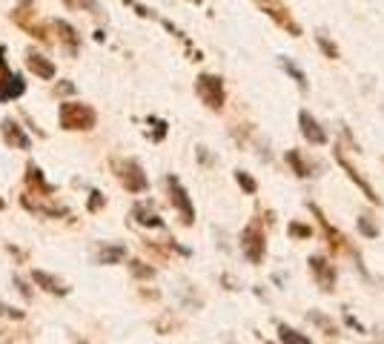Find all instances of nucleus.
I'll return each instance as SVG.
<instances>
[{"mask_svg": "<svg viewBox=\"0 0 384 344\" xmlns=\"http://www.w3.org/2000/svg\"><path fill=\"white\" fill-rule=\"evenodd\" d=\"M112 169H115V176H118V181L123 184V190H126V192L141 195V192H147V190H149V178H147L144 166H141L135 158L112 161Z\"/></svg>", "mask_w": 384, "mask_h": 344, "instance_id": "nucleus-2", "label": "nucleus"}, {"mask_svg": "<svg viewBox=\"0 0 384 344\" xmlns=\"http://www.w3.org/2000/svg\"><path fill=\"white\" fill-rule=\"evenodd\" d=\"M190 4H195V6H201V4H204V0H190Z\"/></svg>", "mask_w": 384, "mask_h": 344, "instance_id": "nucleus-37", "label": "nucleus"}, {"mask_svg": "<svg viewBox=\"0 0 384 344\" xmlns=\"http://www.w3.org/2000/svg\"><path fill=\"white\" fill-rule=\"evenodd\" d=\"M44 201H35V195L32 192H26V195H20V204L29 209V212H35V215H47V219H72V212H69V207H63V204H52L49 198L52 195H40Z\"/></svg>", "mask_w": 384, "mask_h": 344, "instance_id": "nucleus-8", "label": "nucleus"}, {"mask_svg": "<svg viewBox=\"0 0 384 344\" xmlns=\"http://www.w3.org/2000/svg\"><path fill=\"white\" fill-rule=\"evenodd\" d=\"M287 233H290V238H310V235H313V230H310L307 224H298V221H292V224L287 227Z\"/></svg>", "mask_w": 384, "mask_h": 344, "instance_id": "nucleus-30", "label": "nucleus"}, {"mask_svg": "<svg viewBox=\"0 0 384 344\" xmlns=\"http://www.w3.org/2000/svg\"><path fill=\"white\" fill-rule=\"evenodd\" d=\"M333 155H335L338 166L347 172V178H350V181H353V184H356V187L361 190V195H364V198H367L370 204H376V207H378V204H381V198H378V195H376V190H373V187H370V184L364 181V176H361V172H359V169H356V166H353V164H350V161H347L345 155H341V149H335Z\"/></svg>", "mask_w": 384, "mask_h": 344, "instance_id": "nucleus-9", "label": "nucleus"}, {"mask_svg": "<svg viewBox=\"0 0 384 344\" xmlns=\"http://www.w3.org/2000/svg\"><path fill=\"white\" fill-rule=\"evenodd\" d=\"M104 204H106V198H104V192H98V190H92V192H89V204H87V207H89L92 212H98V209H104Z\"/></svg>", "mask_w": 384, "mask_h": 344, "instance_id": "nucleus-32", "label": "nucleus"}, {"mask_svg": "<svg viewBox=\"0 0 384 344\" xmlns=\"http://www.w3.org/2000/svg\"><path fill=\"white\" fill-rule=\"evenodd\" d=\"M284 161L292 166V172H295L298 178H307V176H310V169H307V164L302 161V152H298V149H290V152L284 155Z\"/></svg>", "mask_w": 384, "mask_h": 344, "instance_id": "nucleus-24", "label": "nucleus"}, {"mask_svg": "<svg viewBox=\"0 0 384 344\" xmlns=\"http://www.w3.org/2000/svg\"><path fill=\"white\" fill-rule=\"evenodd\" d=\"M52 29L58 32V37H61L63 47H66L72 55H78V49H80V35H78V29H75L72 23L61 20V18H55V20H52Z\"/></svg>", "mask_w": 384, "mask_h": 344, "instance_id": "nucleus-16", "label": "nucleus"}, {"mask_svg": "<svg viewBox=\"0 0 384 344\" xmlns=\"http://www.w3.org/2000/svg\"><path fill=\"white\" fill-rule=\"evenodd\" d=\"M359 233H361L364 238H376V235H378V227L367 219V215H361V219H359Z\"/></svg>", "mask_w": 384, "mask_h": 344, "instance_id": "nucleus-29", "label": "nucleus"}, {"mask_svg": "<svg viewBox=\"0 0 384 344\" xmlns=\"http://www.w3.org/2000/svg\"><path fill=\"white\" fill-rule=\"evenodd\" d=\"M255 6H259L267 18H273L281 29H287L292 37H302V26H298L295 20H292V15H290V9L281 4V0H255Z\"/></svg>", "mask_w": 384, "mask_h": 344, "instance_id": "nucleus-7", "label": "nucleus"}, {"mask_svg": "<svg viewBox=\"0 0 384 344\" xmlns=\"http://www.w3.org/2000/svg\"><path fill=\"white\" fill-rule=\"evenodd\" d=\"M26 66H29L32 75L44 78V80H52V78H55V63H52L44 52H37V49H29V52H26Z\"/></svg>", "mask_w": 384, "mask_h": 344, "instance_id": "nucleus-15", "label": "nucleus"}, {"mask_svg": "<svg viewBox=\"0 0 384 344\" xmlns=\"http://www.w3.org/2000/svg\"><path fill=\"white\" fill-rule=\"evenodd\" d=\"M15 284H18V290H20V293H23L26 298H32V290H29V287L23 284V278H20V276H15Z\"/></svg>", "mask_w": 384, "mask_h": 344, "instance_id": "nucleus-35", "label": "nucleus"}, {"mask_svg": "<svg viewBox=\"0 0 384 344\" xmlns=\"http://www.w3.org/2000/svg\"><path fill=\"white\" fill-rule=\"evenodd\" d=\"M26 92V80L9 69L0 72V104H9V101H18L20 95Z\"/></svg>", "mask_w": 384, "mask_h": 344, "instance_id": "nucleus-11", "label": "nucleus"}, {"mask_svg": "<svg viewBox=\"0 0 384 344\" xmlns=\"http://www.w3.org/2000/svg\"><path fill=\"white\" fill-rule=\"evenodd\" d=\"M241 252L249 264H261L264 258H267V238H264V230L259 224H247L244 233H241Z\"/></svg>", "mask_w": 384, "mask_h": 344, "instance_id": "nucleus-4", "label": "nucleus"}, {"mask_svg": "<svg viewBox=\"0 0 384 344\" xmlns=\"http://www.w3.org/2000/svg\"><path fill=\"white\" fill-rule=\"evenodd\" d=\"M0 344H29V336H20L18 330H0Z\"/></svg>", "mask_w": 384, "mask_h": 344, "instance_id": "nucleus-28", "label": "nucleus"}, {"mask_svg": "<svg viewBox=\"0 0 384 344\" xmlns=\"http://www.w3.org/2000/svg\"><path fill=\"white\" fill-rule=\"evenodd\" d=\"M310 212L316 215V219H318V224H321V230H324V235H327V241H333V247H338V250H345V235H341L327 219H324V212L316 207V204H310Z\"/></svg>", "mask_w": 384, "mask_h": 344, "instance_id": "nucleus-19", "label": "nucleus"}, {"mask_svg": "<svg viewBox=\"0 0 384 344\" xmlns=\"http://www.w3.org/2000/svg\"><path fill=\"white\" fill-rule=\"evenodd\" d=\"M0 135H4L9 149H29L32 147V138L23 133V126H18L12 118H6L4 123H0Z\"/></svg>", "mask_w": 384, "mask_h": 344, "instance_id": "nucleus-13", "label": "nucleus"}, {"mask_svg": "<svg viewBox=\"0 0 384 344\" xmlns=\"http://www.w3.org/2000/svg\"><path fill=\"white\" fill-rule=\"evenodd\" d=\"M278 66L298 83V90H302V92H307V75L302 72V69H298L295 63H292V58H278Z\"/></svg>", "mask_w": 384, "mask_h": 344, "instance_id": "nucleus-21", "label": "nucleus"}, {"mask_svg": "<svg viewBox=\"0 0 384 344\" xmlns=\"http://www.w3.org/2000/svg\"><path fill=\"white\" fill-rule=\"evenodd\" d=\"M278 341L281 344H313L304 333H298L295 327H287V324H278Z\"/></svg>", "mask_w": 384, "mask_h": 344, "instance_id": "nucleus-22", "label": "nucleus"}, {"mask_svg": "<svg viewBox=\"0 0 384 344\" xmlns=\"http://www.w3.org/2000/svg\"><path fill=\"white\" fill-rule=\"evenodd\" d=\"M310 319H313V321H316L327 336H335V333H338V330H335V324H333V321H327L321 313H310Z\"/></svg>", "mask_w": 384, "mask_h": 344, "instance_id": "nucleus-31", "label": "nucleus"}, {"mask_svg": "<svg viewBox=\"0 0 384 344\" xmlns=\"http://www.w3.org/2000/svg\"><path fill=\"white\" fill-rule=\"evenodd\" d=\"M195 95H198L201 104H204L206 109H212V112H221L224 104H227L224 80H221L218 75H209V72H204V75L195 78Z\"/></svg>", "mask_w": 384, "mask_h": 344, "instance_id": "nucleus-3", "label": "nucleus"}, {"mask_svg": "<svg viewBox=\"0 0 384 344\" xmlns=\"http://www.w3.org/2000/svg\"><path fill=\"white\" fill-rule=\"evenodd\" d=\"M23 181H26V187H29L32 195H55V184H49V181L44 178V172H40L37 164H29V166H26Z\"/></svg>", "mask_w": 384, "mask_h": 344, "instance_id": "nucleus-14", "label": "nucleus"}, {"mask_svg": "<svg viewBox=\"0 0 384 344\" xmlns=\"http://www.w3.org/2000/svg\"><path fill=\"white\" fill-rule=\"evenodd\" d=\"M235 181H238V187H241L247 195H255V192H259V184H255V178L249 176V172H244V169L235 172Z\"/></svg>", "mask_w": 384, "mask_h": 344, "instance_id": "nucleus-26", "label": "nucleus"}, {"mask_svg": "<svg viewBox=\"0 0 384 344\" xmlns=\"http://www.w3.org/2000/svg\"><path fill=\"white\" fill-rule=\"evenodd\" d=\"M0 316H9V319H23V310H15L9 305H0Z\"/></svg>", "mask_w": 384, "mask_h": 344, "instance_id": "nucleus-33", "label": "nucleus"}, {"mask_svg": "<svg viewBox=\"0 0 384 344\" xmlns=\"http://www.w3.org/2000/svg\"><path fill=\"white\" fill-rule=\"evenodd\" d=\"M0 209H6V201H4V198H0Z\"/></svg>", "mask_w": 384, "mask_h": 344, "instance_id": "nucleus-38", "label": "nucleus"}, {"mask_svg": "<svg viewBox=\"0 0 384 344\" xmlns=\"http://www.w3.org/2000/svg\"><path fill=\"white\" fill-rule=\"evenodd\" d=\"M32 281L40 287V290H47V293H52V295H58V298H63V295H69V287L61 281V278H55L52 273H44V270H35L32 273Z\"/></svg>", "mask_w": 384, "mask_h": 344, "instance_id": "nucleus-17", "label": "nucleus"}, {"mask_svg": "<svg viewBox=\"0 0 384 344\" xmlns=\"http://www.w3.org/2000/svg\"><path fill=\"white\" fill-rule=\"evenodd\" d=\"M316 43H318V49H321V52H324L330 61H338V58H341L338 47H335V43H333V40H330L324 32H318V35H316Z\"/></svg>", "mask_w": 384, "mask_h": 344, "instance_id": "nucleus-25", "label": "nucleus"}, {"mask_svg": "<svg viewBox=\"0 0 384 344\" xmlns=\"http://www.w3.org/2000/svg\"><path fill=\"white\" fill-rule=\"evenodd\" d=\"M72 92H75V86H72V83H66V80L55 86V95H72Z\"/></svg>", "mask_w": 384, "mask_h": 344, "instance_id": "nucleus-34", "label": "nucleus"}, {"mask_svg": "<svg viewBox=\"0 0 384 344\" xmlns=\"http://www.w3.org/2000/svg\"><path fill=\"white\" fill-rule=\"evenodd\" d=\"M12 20H15L23 32H29L32 37H37L40 43H49V40H52L49 26H47L44 20H37V12H35L32 6H20V9H15V12H12Z\"/></svg>", "mask_w": 384, "mask_h": 344, "instance_id": "nucleus-6", "label": "nucleus"}, {"mask_svg": "<svg viewBox=\"0 0 384 344\" xmlns=\"http://www.w3.org/2000/svg\"><path fill=\"white\" fill-rule=\"evenodd\" d=\"M20 4H23V6H32V4H35V0H20Z\"/></svg>", "mask_w": 384, "mask_h": 344, "instance_id": "nucleus-36", "label": "nucleus"}, {"mask_svg": "<svg viewBox=\"0 0 384 344\" xmlns=\"http://www.w3.org/2000/svg\"><path fill=\"white\" fill-rule=\"evenodd\" d=\"M63 4H66L72 12H92V15L104 18V9H101L98 0H63Z\"/></svg>", "mask_w": 384, "mask_h": 344, "instance_id": "nucleus-23", "label": "nucleus"}, {"mask_svg": "<svg viewBox=\"0 0 384 344\" xmlns=\"http://www.w3.org/2000/svg\"><path fill=\"white\" fill-rule=\"evenodd\" d=\"M130 273H132L135 278H141V281L155 278V267H149V264H144V262H130Z\"/></svg>", "mask_w": 384, "mask_h": 344, "instance_id": "nucleus-27", "label": "nucleus"}, {"mask_svg": "<svg viewBox=\"0 0 384 344\" xmlns=\"http://www.w3.org/2000/svg\"><path fill=\"white\" fill-rule=\"evenodd\" d=\"M298 126H302V135L307 138V144H316V147H324V144H327V133H324L321 123H318L307 109L298 112Z\"/></svg>", "mask_w": 384, "mask_h": 344, "instance_id": "nucleus-12", "label": "nucleus"}, {"mask_svg": "<svg viewBox=\"0 0 384 344\" xmlns=\"http://www.w3.org/2000/svg\"><path fill=\"white\" fill-rule=\"evenodd\" d=\"M58 121L69 133H89V129L98 123V112L89 104L80 101H63L58 109Z\"/></svg>", "mask_w": 384, "mask_h": 344, "instance_id": "nucleus-1", "label": "nucleus"}, {"mask_svg": "<svg viewBox=\"0 0 384 344\" xmlns=\"http://www.w3.org/2000/svg\"><path fill=\"white\" fill-rule=\"evenodd\" d=\"M132 219L141 224V227H163V219L149 207V204H135L132 207Z\"/></svg>", "mask_w": 384, "mask_h": 344, "instance_id": "nucleus-18", "label": "nucleus"}, {"mask_svg": "<svg viewBox=\"0 0 384 344\" xmlns=\"http://www.w3.org/2000/svg\"><path fill=\"white\" fill-rule=\"evenodd\" d=\"M307 264H310V273L316 276L318 287H321L324 293H333V290H335V278H338V276H335V267L327 262L324 255H313Z\"/></svg>", "mask_w": 384, "mask_h": 344, "instance_id": "nucleus-10", "label": "nucleus"}, {"mask_svg": "<svg viewBox=\"0 0 384 344\" xmlns=\"http://www.w3.org/2000/svg\"><path fill=\"white\" fill-rule=\"evenodd\" d=\"M123 258H126V247L123 244H106V247L98 250V264H104V267L120 264Z\"/></svg>", "mask_w": 384, "mask_h": 344, "instance_id": "nucleus-20", "label": "nucleus"}, {"mask_svg": "<svg viewBox=\"0 0 384 344\" xmlns=\"http://www.w3.org/2000/svg\"><path fill=\"white\" fill-rule=\"evenodd\" d=\"M166 190H169V201H173V207H175L178 215H181V224H184V227H192V224H195V207H192V198H190V192L184 190V184H181L175 176H166Z\"/></svg>", "mask_w": 384, "mask_h": 344, "instance_id": "nucleus-5", "label": "nucleus"}]
</instances>
